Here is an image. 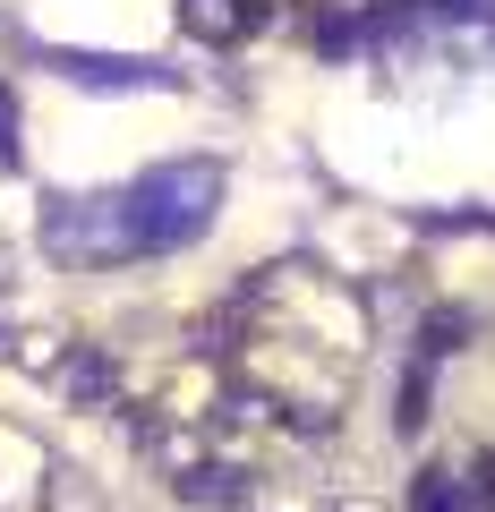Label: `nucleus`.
I'll return each mask as SVG.
<instances>
[{"instance_id": "1", "label": "nucleus", "mask_w": 495, "mask_h": 512, "mask_svg": "<svg viewBox=\"0 0 495 512\" xmlns=\"http://www.w3.org/2000/svg\"><path fill=\"white\" fill-rule=\"evenodd\" d=\"M214 205H222V171L214 163H154L146 180L129 188L137 248H188V239H205Z\"/></svg>"}, {"instance_id": "5", "label": "nucleus", "mask_w": 495, "mask_h": 512, "mask_svg": "<svg viewBox=\"0 0 495 512\" xmlns=\"http://www.w3.org/2000/svg\"><path fill=\"white\" fill-rule=\"evenodd\" d=\"M419 512H470L461 478H453V470H427V478H419Z\"/></svg>"}, {"instance_id": "3", "label": "nucleus", "mask_w": 495, "mask_h": 512, "mask_svg": "<svg viewBox=\"0 0 495 512\" xmlns=\"http://www.w3.org/2000/svg\"><path fill=\"white\" fill-rule=\"evenodd\" d=\"M180 18H188V35L231 43V35H248V26H257V0H180Z\"/></svg>"}, {"instance_id": "4", "label": "nucleus", "mask_w": 495, "mask_h": 512, "mask_svg": "<svg viewBox=\"0 0 495 512\" xmlns=\"http://www.w3.org/2000/svg\"><path fill=\"white\" fill-rule=\"evenodd\" d=\"M60 77H77V86H163V69H154V60H52Z\"/></svg>"}, {"instance_id": "2", "label": "nucleus", "mask_w": 495, "mask_h": 512, "mask_svg": "<svg viewBox=\"0 0 495 512\" xmlns=\"http://www.w3.org/2000/svg\"><path fill=\"white\" fill-rule=\"evenodd\" d=\"M43 239H52L60 256H120V248H137L129 197H77V205H60V214L43 222Z\"/></svg>"}]
</instances>
